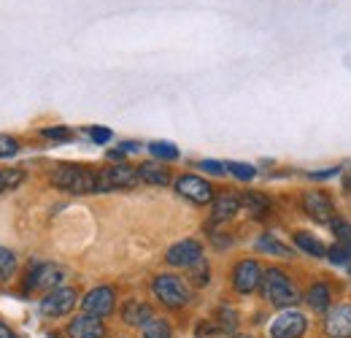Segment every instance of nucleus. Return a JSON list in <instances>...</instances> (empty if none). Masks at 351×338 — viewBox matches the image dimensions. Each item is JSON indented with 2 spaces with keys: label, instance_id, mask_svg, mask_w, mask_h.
Instances as JSON below:
<instances>
[{
  "label": "nucleus",
  "instance_id": "nucleus-1",
  "mask_svg": "<svg viewBox=\"0 0 351 338\" xmlns=\"http://www.w3.org/2000/svg\"><path fill=\"white\" fill-rule=\"evenodd\" d=\"M260 290H263V297L267 303L281 306V308H289V306H295V303L300 300L298 287L289 282V276H287L281 268H267V271H265Z\"/></svg>",
  "mask_w": 351,
  "mask_h": 338
},
{
  "label": "nucleus",
  "instance_id": "nucleus-2",
  "mask_svg": "<svg viewBox=\"0 0 351 338\" xmlns=\"http://www.w3.org/2000/svg\"><path fill=\"white\" fill-rule=\"evenodd\" d=\"M51 184L73 195H89L97 192V173L84 166H60L51 173Z\"/></svg>",
  "mask_w": 351,
  "mask_h": 338
},
{
  "label": "nucleus",
  "instance_id": "nucleus-3",
  "mask_svg": "<svg viewBox=\"0 0 351 338\" xmlns=\"http://www.w3.org/2000/svg\"><path fill=\"white\" fill-rule=\"evenodd\" d=\"M152 293L154 297L162 303V306H168V308H181V306H186L189 303V287H186V282L181 279V276H173V273H160L154 282H152Z\"/></svg>",
  "mask_w": 351,
  "mask_h": 338
},
{
  "label": "nucleus",
  "instance_id": "nucleus-4",
  "mask_svg": "<svg viewBox=\"0 0 351 338\" xmlns=\"http://www.w3.org/2000/svg\"><path fill=\"white\" fill-rule=\"evenodd\" d=\"M62 279H65V273H62L60 265L38 262V265H33V268L27 271L22 290H25V293H51V290H57V287L62 284Z\"/></svg>",
  "mask_w": 351,
  "mask_h": 338
},
{
  "label": "nucleus",
  "instance_id": "nucleus-5",
  "mask_svg": "<svg viewBox=\"0 0 351 338\" xmlns=\"http://www.w3.org/2000/svg\"><path fill=\"white\" fill-rule=\"evenodd\" d=\"M141 184L138 168L132 166H108V168L97 170V192H111V190H132Z\"/></svg>",
  "mask_w": 351,
  "mask_h": 338
},
{
  "label": "nucleus",
  "instance_id": "nucleus-6",
  "mask_svg": "<svg viewBox=\"0 0 351 338\" xmlns=\"http://www.w3.org/2000/svg\"><path fill=\"white\" fill-rule=\"evenodd\" d=\"M263 273H265L263 265H260L257 260H252V257L241 260V262L232 268V290H235L238 295H252L254 290H260Z\"/></svg>",
  "mask_w": 351,
  "mask_h": 338
},
{
  "label": "nucleus",
  "instance_id": "nucleus-7",
  "mask_svg": "<svg viewBox=\"0 0 351 338\" xmlns=\"http://www.w3.org/2000/svg\"><path fill=\"white\" fill-rule=\"evenodd\" d=\"M176 192H178L181 198L197 203V206H208V203H214V190H211V184H208L206 179L195 176V173H184V176H178V179H176Z\"/></svg>",
  "mask_w": 351,
  "mask_h": 338
},
{
  "label": "nucleus",
  "instance_id": "nucleus-8",
  "mask_svg": "<svg viewBox=\"0 0 351 338\" xmlns=\"http://www.w3.org/2000/svg\"><path fill=\"white\" fill-rule=\"evenodd\" d=\"M308 330V319L303 311L287 308L270 322V338H303Z\"/></svg>",
  "mask_w": 351,
  "mask_h": 338
},
{
  "label": "nucleus",
  "instance_id": "nucleus-9",
  "mask_svg": "<svg viewBox=\"0 0 351 338\" xmlns=\"http://www.w3.org/2000/svg\"><path fill=\"white\" fill-rule=\"evenodd\" d=\"M79 297H76V290L73 287H57L51 293H46L44 300H41V314L49 317V319H57V317H65L76 308Z\"/></svg>",
  "mask_w": 351,
  "mask_h": 338
},
{
  "label": "nucleus",
  "instance_id": "nucleus-10",
  "mask_svg": "<svg viewBox=\"0 0 351 338\" xmlns=\"http://www.w3.org/2000/svg\"><path fill=\"white\" fill-rule=\"evenodd\" d=\"M303 209L319 225H332V219H335V206H332L330 195L322 190H308L303 195Z\"/></svg>",
  "mask_w": 351,
  "mask_h": 338
},
{
  "label": "nucleus",
  "instance_id": "nucleus-11",
  "mask_svg": "<svg viewBox=\"0 0 351 338\" xmlns=\"http://www.w3.org/2000/svg\"><path fill=\"white\" fill-rule=\"evenodd\" d=\"M114 306H117V290L114 287H108V284H103V287H95V290H89L84 300H82V308H84V314H92V317H108L111 311H114Z\"/></svg>",
  "mask_w": 351,
  "mask_h": 338
},
{
  "label": "nucleus",
  "instance_id": "nucleus-12",
  "mask_svg": "<svg viewBox=\"0 0 351 338\" xmlns=\"http://www.w3.org/2000/svg\"><path fill=\"white\" fill-rule=\"evenodd\" d=\"M165 260H168V265H173V268H192L197 260H203V247H200V241H195V238H184V241H178V244H173V247L168 249Z\"/></svg>",
  "mask_w": 351,
  "mask_h": 338
},
{
  "label": "nucleus",
  "instance_id": "nucleus-13",
  "mask_svg": "<svg viewBox=\"0 0 351 338\" xmlns=\"http://www.w3.org/2000/svg\"><path fill=\"white\" fill-rule=\"evenodd\" d=\"M324 336L327 338H351V303L332 306L324 317Z\"/></svg>",
  "mask_w": 351,
  "mask_h": 338
},
{
  "label": "nucleus",
  "instance_id": "nucleus-14",
  "mask_svg": "<svg viewBox=\"0 0 351 338\" xmlns=\"http://www.w3.org/2000/svg\"><path fill=\"white\" fill-rule=\"evenodd\" d=\"M68 336L71 338H106V325H103L100 317L82 314V317H73V319H71Z\"/></svg>",
  "mask_w": 351,
  "mask_h": 338
},
{
  "label": "nucleus",
  "instance_id": "nucleus-15",
  "mask_svg": "<svg viewBox=\"0 0 351 338\" xmlns=\"http://www.w3.org/2000/svg\"><path fill=\"white\" fill-rule=\"evenodd\" d=\"M238 212H241V198L235 192H221V195L214 198V203H211V225L230 222Z\"/></svg>",
  "mask_w": 351,
  "mask_h": 338
},
{
  "label": "nucleus",
  "instance_id": "nucleus-16",
  "mask_svg": "<svg viewBox=\"0 0 351 338\" xmlns=\"http://www.w3.org/2000/svg\"><path fill=\"white\" fill-rule=\"evenodd\" d=\"M152 319H154V308L146 300H128L122 306V322L130 328H143Z\"/></svg>",
  "mask_w": 351,
  "mask_h": 338
},
{
  "label": "nucleus",
  "instance_id": "nucleus-17",
  "mask_svg": "<svg viewBox=\"0 0 351 338\" xmlns=\"http://www.w3.org/2000/svg\"><path fill=\"white\" fill-rule=\"evenodd\" d=\"M306 303L311 306V311L327 314L330 306H332V287L327 282H313L306 293Z\"/></svg>",
  "mask_w": 351,
  "mask_h": 338
},
{
  "label": "nucleus",
  "instance_id": "nucleus-18",
  "mask_svg": "<svg viewBox=\"0 0 351 338\" xmlns=\"http://www.w3.org/2000/svg\"><path fill=\"white\" fill-rule=\"evenodd\" d=\"M138 176H141L143 184H152V187H165V184H171V173H168L165 166H160V163H143V166L138 168Z\"/></svg>",
  "mask_w": 351,
  "mask_h": 338
},
{
  "label": "nucleus",
  "instance_id": "nucleus-19",
  "mask_svg": "<svg viewBox=\"0 0 351 338\" xmlns=\"http://www.w3.org/2000/svg\"><path fill=\"white\" fill-rule=\"evenodd\" d=\"M241 209H246V212L252 214V216H265V214L270 212V201H267V195L263 192H243L241 195Z\"/></svg>",
  "mask_w": 351,
  "mask_h": 338
},
{
  "label": "nucleus",
  "instance_id": "nucleus-20",
  "mask_svg": "<svg viewBox=\"0 0 351 338\" xmlns=\"http://www.w3.org/2000/svg\"><path fill=\"white\" fill-rule=\"evenodd\" d=\"M295 247L311 257H327V247L313 233H295Z\"/></svg>",
  "mask_w": 351,
  "mask_h": 338
},
{
  "label": "nucleus",
  "instance_id": "nucleus-21",
  "mask_svg": "<svg viewBox=\"0 0 351 338\" xmlns=\"http://www.w3.org/2000/svg\"><path fill=\"white\" fill-rule=\"evenodd\" d=\"M257 249H260V252L273 254V257H292V252H289V247H287V244H281L278 238H273L270 233H265V236H260V241H257Z\"/></svg>",
  "mask_w": 351,
  "mask_h": 338
},
{
  "label": "nucleus",
  "instance_id": "nucleus-22",
  "mask_svg": "<svg viewBox=\"0 0 351 338\" xmlns=\"http://www.w3.org/2000/svg\"><path fill=\"white\" fill-rule=\"evenodd\" d=\"M141 338H173V333H171V325L165 319L154 317L152 322H146L141 328Z\"/></svg>",
  "mask_w": 351,
  "mask_h": 338
},
{
  "label": "nucleus",
  "instance_id": "nucleus-23",
  "mask_svg": "<svg viewBox=\"0 0 351 338\" xmlns=\"http://www.w3.org/2000/svg\"><path fill=\"white\" fill-rule=\"evenodd\" d=\"M189 271V279H192V284L195 287H206L208 282H211V265L206 262V257L203 260H197L192 268H186Z\"/></svg>",
  "mask_w": 351,
  "mask_h": 338
},
{
  "label": "nucleus",
  "instance_id": "nucleus-24",
  "mask_svg": "<svg viewBox=\"0 0 351 338\" xmlns=\"http://www.w3.org/2000/svg\"><path fill=\"white\" fill-rule=\"evenodd\" d=\"M219 317H217V328H219V333H235V328H238V314H235V308H230V306H221L219 311H217Z\"/></svg>",
  "mask_w": 351,
  "mask_h": 338
},
{
  "label": "nucleus",
  "instance_id": "nucleus-25",
  "mask_svg": "<svg viewBox=\"0 0 351 338\" xmlns=\"http://www.w3.org/2000/svg\"><path fill=\"white\" fill-rule=\"evenodd\" d=\"M14 273H16V254L0 247V284H5Z\"/></svg>",
  "mask_w": 351,
  "mask_h": 338
},
{
  "label": "nucleus",
  "instance_id": "nucleus-26",
  "mask_svg": "<svg viewBox=\"0 0 351 338\" xmlns=\"http://www.w3.org/2000/svg\"><path fill=\"white\" fill-rule=\"evenodd\" d=\"M149 152H152L154 157H160V160H176V157H178V149H176L173 144H168V141H154V144H149Z\"/></svg>",
  "mask_w": 351,
  "mask_h": 338
},
{
  "label": "nucleus",
  "instance_id": "nucleus-27",
  "mask_svg": "<svg viewBox=\"0 0 351 338\" xmlns=\"http://www.w3.org/2000/svg\"><path fill=\"white\" fill-rule=\"evenodd\" d=\"M332 233H335V244H343L351 249V225L346 219H332Z\"/></svg>",
  "mask_w": 351,
  "mask_h": 338
},
{
  "label": "nucleus",
  "instance_id": "nucleus-28",
  "mask_svg": "<svg viewBox=\"0 0 351 338\" xmlns=\"http://www.w3.org/2000/svg\"><path fill=\"white\" fill-rule=\"evenodd\" d=\"M327 257H330V262H335V265H349L351 249L349 247H343V244H335V247L327 249Z\"/></svg>",
  "mask_w": 351,
  "mask_h": 338
},
{
  "label": "nucleus",
  "instance_id": "nucleus-29",
  "mask_svg": "<svg viewBox=\"0 0 351 338\" xmlns=\"http://www.w3.org/2000/svg\"><path fill=\"white\" fill-rule=\"evenodd\" d=\"M44 138L57 141V144H68V141H73V130H68V127H46Z\"/></svg>",
  "mask_w": 351,
  "mask_h": 338
},
{
  "label": "nucleus",
  "instance_id": "nucleus-30",
  "mask_svg": "<svg viewBox=\"0 0 351 338\" xmlns=\"http://www.w3.org/2000/svg\"><path fill=\"white\" fill-rule=\"evenodd\" d=\"M227 170H230L232 176H238L241 181H249V179H254V173H257L254 166H246V163H230Z\"/></svg>",
  "mask_w": 351,
  "mask_h": 338
},
{
  "label": "nucleus",
  "instance_id": "nucleus-31",
  "mask_svg": "<svg viewBox=\"0 0 351 338\" xmlns=\"http://www.w3.org/2000/svg\"><path fill=\"white\" fill-rule=\"evenodd\" d=\"M19 152V141L11 135H0V157H14Z\"/></svg>",
  "mask_w": 351,
  "mask_h": 338
},
{
  "label": "nucleus",
  "instance_id": "nucleus-32",
  "mask_svg": "<svg viewBox=\"0 0 351 338\" xmlns=\"http://www.w3.org/2000/svg\"><path fill=\"white\" fill-rule=\"evenodd\" d=\"M89 138L95 144H108L111 141V130H106V127H89Z\"/></svg>",
  "mask_w": 351,
  "mask_h": 338
},
{
  "label": "nucleus",
  "instance_id": "nucleus-33",
  "mask_svg": "<svg viewBox=\"0 0 351 338\" xmlns=\"http://www.w3.org/2000/svg\"><path fill=\"white\" fill-rule=\"evenodd\" d=\"M3 176H5V187H8V190L19 187V184H22V179H25V173H22V170H3Z\"/></svg>",
  "mask_w": 351,
  "mask_h": 338
},
{
  "label": "nucleus",
  "instance_id": "nucleus-34",
  "mask_svg": "<svg viewBox=\"0 0 351 338\" xmlns=\"http://www.w3.org/2000/svg\"><path fill=\"white\" fill-rule=\"evenodd\" d=\"M200 168L208 170V173H217V176H221V173H224L221 163H217V160H203V163H200Z\"/></svg>",
  "mask_w": 351,
  "mask_h": 338
},
{
  "label": "nucleus",
  "instance_id": "nucleus-35",
  "mask_svg": "<svg viewBox=\"0 0 351 338\" xmlns=\"http://www.w3.org/2000/svg\"><path fill=\"white\" fill-rule=\"evenodd\" d=\"M335 173H341V168H330V170H319V173H311V179H330V176H335Z\"/></svg>",
  "mask_w": 351,
  "mask_h": 338
},
{
  "label": "nucleus",
  "instance_id": "nucleus-36",
  "mask_svg": "<svg viewBox=\"0 0 351 338\" xmlns=\"http://www.w3.org/2000/svg\"><path fill=\"white\" fill-rule=\"evenodd\" d=\"M0 338H19V336H16V333H14L8 325H3V322H0Z\"/></svg>",
  "mask_w": 351,
  "mask_h": 338
},
{
  "label": "nucleus",
  "instance_id": "nucleus-37",
  "mask_svg": "<svg viewBox=\"0 0 351 338\" xmlns=\"http://www.w3.org/2000/svg\"><path fill=\"white\" fill-rule=\"evenodd\" d=\"M343 187H346V192H351V173H346V179H343Z\"/></svg>",
  "mask_w": 351,
  "mask_h": 338
},
{
  "label": "nucleus",
  "instance_id": "nucleus-38",
  "mask_svg": "<svg viewBox=\"0 0 351 338\" xmlns=\"http://www.w3.org/2000/svg\"><path fill=\"white\" fill-rule=\"evenodd\" d=\"M3 190H8V187H5V176H3V170H0V192H3Z\"/></svg>",
  "mask_w": 351,
  "mask_h": 338
},
{
  "label": "nucleus",
  "instance_id": "nucleus-39",
  "mask_svg": "<svg viewBox=\"0 0 351 338\" xmlns=\"http://www.w3.org/2000/svg\"><path fill=\"white\" fill-rule=\"evenodd\" d=\"M232 338H252V336H246V333H232Z\"/></svg>",
  "mask_w": 351,
  "mask_h": 338
}]
</instances>
